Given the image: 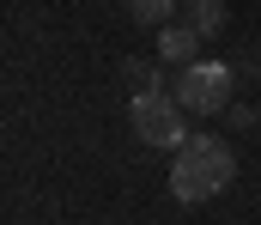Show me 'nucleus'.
I'll use <instances>...</instances> for the list:
<instances>
[{
	"label": "nucleus",
	"mask_w": 261,
	"mask_h": 225,
	"mask_svg": "<svg viewBox=\"0 0 261 225\" xmlns=\"http://www.w3.org/2000/svg\"><path fill=\"white\" fill-rule=\"evenodd\" d=\"M231 177H237V152L225 140H213V134H189V146L170 158V195L182 207L213 201L219 189H231Z\"/></svg>",
	"instance_id": "f257e3e1"
},
{
	"label": "nucleus",
	"mask_w": 261,
	"mask_h": 225,
	"mask_svg": "<svg viewBox=\"0 0 261 225\" xmlns=\"http://www.w3.org/2000/svg\"><path fill=\"white\" fill-rule=\"evenodd\" d=\"M128 85L134 91H164V61H128Z\"/></svg>",
	"instance_id": "0eeeda50"
},
{
	"label": "nucleus",
	"mask_w": 261,
	"mask_h": 225,
	"mask_svg": "<svg viewBox=\"0 0 261 225\" xmlns=\"http://www.w3.org/2000/svg\"><path fill=\"white\" fill-rule=\"evenodd\" d=\"M128 116H134V134H140L146 146H170V152L189 146V128H182L189 110H182L170 91H134V97H128Z\"/></svg>",
	"instance_id": "f03ea898"
},
{
	"label": "nucleus",
	"mask_w": 261,
	"mask_h": 225,
	"mask_svg": "<svg viewBox=\"0 0 261 225\" xmlns=\"http://www.w3.org/2000/svg\"><path fill=\"white\" fill-rule=\"evenodd\" d=\"M231 67L225 61H189V67H176V85H170V97L189 110V116H219L225 104H231Z\"/></svg>",
	"instance_id": "7ed1b4c3"
},
{
	"label": "nucleus",
	"mask_w": 261,
	"mask_h": 225,
	"mask_svg": "<svg viewBox=\"0 0 261 225\" xmlns=\"http://www.w3.org/2000/svg\"><path fill=\"white\" fill-rule=\"evenodd\" d=\"M200 43H206V37H200L189 18H182V24L170 18V24H158V43H152V49H158V61H164V67H189V61H200V55H195Z\"/></svg>",
	"instance_id": "20e7f679"
},
{
	"label": "nucleus",
	"mask_w": 261,
	"mask_h": 225,
	"mask_svg": "<svg viewBox=\"0 0 261 225\" xmlns=\"http://www.w3.org/2000/svg\"><path fill=\"white\" fill-rule=\"evenodd\" d=\"M122 6H128L134 24H152V31H158V24H170V18H176V6H182V0H122Z\"/></svg>",
	"instance_id": "423d86ee"
},
{
	"label": "nucleus",
	"mask_w": 261,
	"mask_h": 225,
	"mask_svg": "<svg viewBox=\"0 0 261 225\" xmlns=\"http://www.w3.org/2000/svg\"><path fill=\"white\" fill-rule=\"evenodd\" d=\"M182 18H189L200 37L213 43V37H219V31L231 24V6H225V0H182Z\"/></svg>",
	"instance_id": "39448f33"
}]
</instances>
